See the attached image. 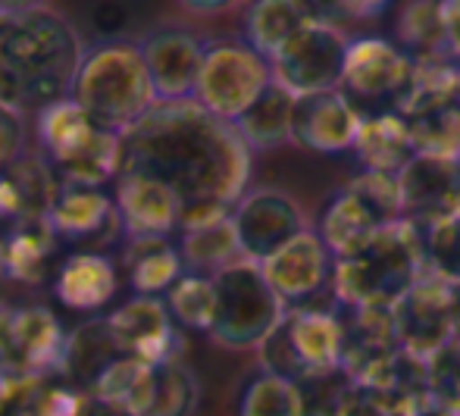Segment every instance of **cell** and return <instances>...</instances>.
Segmentation results:
<instances>
[{
    "mask_svg": "<svg viewBox=\"0 0 460 416\" xmlns=\"http://www.w3.org/2000/svg\"><path fill=\"white\" fill-rule=\"evenodd\" d=\"M122 169L160 179L182 198V210L232 213L248 194L254 151L235 122L194 97L160 101L122 128Z\"/></svg>",
    "mask_w": 460,
    "mask_h": 416,
    "instance_id": "cell-1",
    "label": "cell"
},
{
    "mask_svg": "<svg viewBox=\"0 0 460 416\" xmlns=\"http://www.w3.org/2000/svg\"><path fill=\"white\" fill-rule=\"evenodd\" d=\"M85 50L79 29L50 6L0 10V66L22 84L31 107L69 97Z\"/></svg>",
    "mask_w": 460,
    "mask_h": 416,
    "instance_id": "cell-2",
    "label": "cell"
},
{
    "mask_svg": "<svg viewBox=\"0 0 460 416\" xmlns=\"http://www.w3.org/2000/svg\"><path fill=\"white\" fill-rule=\"evenodd\" d=\"M423 272H429L423 229L407 217L394 219L335 260L332 297L339 307H392Z\"/></svg>",
    "mask_w": 460,
    "mask_h": 416,
    "instance_id": "cell-3",
    "label": "cell"
},
{
    "mask_svg": "<svg viewBox=\"0 0 460 416\" xmlns=\"http://www.w3.org/2000/svg\"><path fill=\"white\" fill-rule=\"evenodd\" d=\"M69 97L82 103L97 126L113 132L135 126L154 103H160L138 41H103L88 48Z\"/></svg>",
    "mask_w": 460,
    "mask_h": 416,
    "instance_id": "cell-4",
    "label": "cell"
},
{
    "mask_svg": "<svg viewBox=\"0 0 460 416\" xmlns=\"http://www.w3.org/2000/svg\"><path fill=\"white\" fill-rule=\"evenodd\" d=\"M217 279V320L207 335L226 350H257L276 326L285 320L288 307L267 282L261 263L242 257L213 272Z\"/></svg>",
    "mask_w": 460,
    "mask_h": 416,
    "instance_id": "cell-5",
    "label": "cell"
},
{
    "mask_svg": "<svg viewBox=\"0 0 460 416\" xmlns=\"http://www.w3.org/2000/svg\"><path fill=\"white\" fill-rule=\"evenodd\" d=\"M257 354L261 369L291 382L310 373H332L345 360V320L329 307H288Z\"/></svg>",
    "mask_w": 460,
    "mask_h": 416,
    "instance_id": "cell-6",
    "label": "cell"
},
{
    "mask_svg": "<svg viewBox=\"0 0 460 416\" xmlns=\"http://www.w3.org/2000/svg\"><path fill=\"white\" fill-rule=\"evenodd\" d=\"M273 82V63L263 54H257L251 44L219 41L207 48L194 101L204 103L210 113L235 122L238 116H244L254 107V101Z\"/></svg>",
    "mask_w": 460,
    "mask_h": 416,
    "instance_id": "cell-7",
    "label": "cell"
},
{
    "mask_svg": "<svg viewBox=\"0 0 460 416\" xmlns=\"http://www.w3.org/2000/svg\"><path fill=\"white\" fill-rule=\"evenodd\" d=\"M460 282L423 272L398 301L392 304L394 332L404 350L429 360L457 338Z\"/></svg>",
    "mask_w": 460,
    "mask_h": 416,
    "instance_id": "cell-8",
    "label": "cell"
},
{
    "mask_svg": "<svg viewBox=\"0 0 460 416\" xmlns=\"http://www.w3.org/2000/svg\"><path fill=\"white\" fill-rule=\"evenodd\" d=\"M348 35L332 22H310L301 29L282 50L273 57V75L279 84L301 94L314 91H332L345 82V63H348Z\"/></svg>",
    "mask_w": 460,
    "mask_h": 416,
    "instance_id": "cell-9",
    "label": "cell"
},
{
    "mask_svg": "<svg viewBox=\"0 0 460 416\" xmlns=\"http://www.w3.org/2000/svg\"><path fill=\"white\" fill-rule=\"evenodd\" d=\"M261 270L276 288V295L285 301V307H314L316 297L332 288L335 253L329 251L320 232L307 226L273 257L263 260Z\"/></svg>",
    "mask_w": 460,
    "mask_h": 416,
    "instance_id": "cell-10",
    "label": "cell"
},
{
    "mask_svg": "<svg viewBox=\"0 0 460 416\" xmlns=\"http://www.w3.org/2000/svg\"><path fill=\"white\" fill-rule=\"evenodd\" d=\"M242 253L254 263H263L267 257L288 244L297 232L307 229L304 210L288 191L279 188H254L248 191L232 210Z\"/></svg>",
    "mask_w": 460,
    "mask_h": 416,
    "instance_id": "cell-11",
    "label": "cell"
},
{
    "mask_svg": "<svg viewBox=\"0 0 460 416\" xmlns=\"http://www.w3.org/2000/svg\"><path fill=\"white\" fill-rule=\"evenodd\" d=\"M138 44L160 101H188V97H194L200 66H204L207 48H210L198 31L185 29L179 22H164L147 29Z\"/></svg>",
    "mask_w": 460,
    "mask_h": 416,
    "instance_id": "cell-12",
    "label": "cell"
},
{
    "mask_svg": "<svg viewBox=\"0 0 460 416\" xmlns=\"http://www.w3.org/2000/svg\"><path fill=\"white\" fill-rule=\"evenodd\" d=\"M360 126H364V113L351 101V94H345L341 88L314 91V94H301L295 103L291 145L314 154H341L354 147Z\"/></svg>",
    "mask_w": 460,
    "mask_h": 416,
    "instance_id": "cell-13",
    "label": "cell"
},
{
    "mask_svg": "<svg viewBox=\"0 0 460 416\" xmlns=\"http://www.w3.org/2000/svg\"><path fill=\"white\" fill-rule=\"evenodd\" d=\"M122 354L147 363H166L182 354V335L170 307L157 295H135L107 316Z\"/></svg>",
    "mask_w": 460,
    "mask_h": 416,
    "instance_id": "cell-14",
    "label": "cell"
},
{
    "mask_svg": "<svg viewBox=\"0 0 460 416\" xmlns=\"http://www.w3.org/2000/svg\"><path fill=\"white\" fill-rule=\"evenodd\" d=\"M116 213L128 238H166L179 229L182 198L166 181L126 173L116 179Z\"/></svg>",
    "mask_w": 460,
    "mask_h": 416,
    "instance_id": "cell-15",
    "label": "cell"
},
{
    "mask_svg": "<svg viewBox=\"0 0 460 416\" xmlns=\"http://www.w3.org/2000/svg\"><path fill=\"white\" fill-rule=\"evenodd\" d=\"M407 219L429 226L460 210V160L438 154H417L398 173Z\"/></svg>",
    "mask_w": 460,
    "mask_h": 416,
    "instance_id": "cell-16",
    "label": "cell"
},
{
    "mask_svg": "<svg viewBox=\"0 0 460 416\" xmlns=\"http://www.w3.org/2000/svg\"><path fill=\"white\" fill-rule=\"evenodd\" d=\"M413 60L407 50L394 48L385 38H358L348 48L345 88L354 97H392L404 94L413 82Z\"/></svg>",
    "mask_w": 460,
    "mask_h": 416,
    "instance_id": "cell-17",
    "label": "cell"
},
{
    "mask_svg": "<svg viewBox=\"0 0 460 416\" xmlns=\"http://www.w3.org/2000/svg\"><path fill=\"white\" fill-rule=\"evenodd\" d=\"M66 341V329L48 307H22L13 314L10 360L16 373H63Z\"/></svg>",
    "mask_w": 460,
    "mask_h": 416,
    "instance_id": "cell-18",
    "label": "cell"
},
{
    "mask_svg": "<svg viewBox=\"0 0 460 416\" xmlns=\"http://www.w3.org/2000/svg\"><path fill=\"white\" fill-rule=\"evenodd\" d=\"M48 219L57 229V235L69 238V242H85V238H94L107 229H122L116 200H110L101 188L69 185V181H60V191L50 204Z\"/></svg>",
    "mask_w": 460,
    "mask_h": 416,
    "instance_id": "cell-19",
    "label": "cell"
},
{
    "mask_svg": "<svg viewBox=\"0 0 460 416\" xmlns=\"http://www.w3.org/2000/svg\"><path fill=\"white\" fill-rule=\"evenodd\" d=\"M116 288H119V272H116L113 260L94 251L69 257L54 282L57 301L79 314H94V310L107 307L116 297Z\"/></svg>",
    "mask_w": 460,
    "mask_h": 416,
    "instance_id": "cell-20",
    "label": "cell"
},
{
    "mask_svg": "<svg viewBox=\"0 0 460 416\" xmlns=\"http://www.w3.org/2000/svg\"><path fill=\"white\" fill-rule=\"evenodd\" d=\"M382 226H388V219L369 204L358 188L345 185L326 207H323L316 232H320L323 242L329 244V251L339 260V257H348L351 251H358L364 242H369Z\"/></svg>",
    "mask_w": 460,
    "mask_h": 416,
    "instance_id": "cell-21",
    "label": "cell"
},
{
    "mask_svg": "<svg viewBox=\"0 0 460 416\" xmlns=\"http://www.w3.org/2000/svg\"><path fill=\"white\" fill-rule=\"evenodd\" d=\"M101 128L103 126H97L73 97H60V101L41 107V113H38V141H41V147L48 151L50 164L57 169L82 157L94 145Z\"/></svg>",
    "mask_w": 460,
    "mask_h": 416,
    "instance_id": "cell-22",
    "label": "cell"
},
{
    "mask_svg": "<svg viewBox=\"0 0 460 416\" xmlns=\"http://www.w3.org/2000/svg\"><path fill=\"white\" fill-rule=\"evenodd\" d=\"M351 151L364 169H376V173H401V169L417 157L411 122H407L404 113L364 116V126H360L358 141H354Z\"/></svg>",
    "mask_w": 460,
    "mask_h": 416,
    "instance_id": "cell-23",
    "label": "cell"
},
{
    "mask_svg": "<svg viewBox=\"0 0 460 416\" xmlns=\"http://www.w3.org/2000/svg\"><path fill=\"white\" fill-rule=\"evenodd\" d=\"M307 0H251L244 10V44L273 60L301 29L316 22Z\"/></svg>",
    "mask_w": 460,
    "mask_h": 416,
    "instance_id": "cell-24",
    "label": "cell"
},
{
    "mask_svg": "<svg viewBox=\"0 0 460 416\" xmlns=\"http://www.w3.org/2000/svg\"><path fill=\"white\" fill-rule=\"evenodd\" d=\"M57 229L48 217L16 219L10 235L0 238V276L19 282H38L48 270V257L57 248Z\"/></svg>",
    "mask_w": 460,
    "mask_h": 416,
    "instance_id": "cell-25",
    "label": "cell"
},
{
    "mask_svg": "<svg viewBox=\"0 0 460 416\" xmlns=\"http://www.w3.org/2000/svg\"><path fill=\"white\" fill-rule=\"evenodd\" d=\"M295 103L297 94L285 84L273 82L254 107L235 119V128L248 141L251 151H276V147L291 141V126H295Z\"/></svg>",
    "mask_w": 460,
    "mask_h": 416,
    "instance_id": "cell-26",
    "label": "cell"
},
{
    "mask_svg": "<svg viewBox=\"0 0 460 416\" xmlns=\"http://www.w3.org/2000/svg\"><path fill=\"white\" fill-rule=\"evenodd\" d=\"M126 266L138 295L170 291L185 276V260L179 248L170 244V238H128Z\"/></svg>",
    "mask_w": 460,
    "mask_h": 416,
    "instance_id": "cell-27",
    "label": "cell"
},
{
    "mask_svg": "<svg viewBox=\"0 0 460 416\" xmlns=\"http://www.w3.org/2000/svg\"><path fill=\"white\" fill-rule=\"evenodd\" d=\"M154 367H157V363H147V360H138V357L122 354L119 360L110 363L92 385H88V394H92L94 401L126 407L128 413L141 416L147 407V398H151Z\"/></svg>",
    "mask_w": 460,
    "mask_h": 416,
    "instance_id": "cell-28",
    "label": "cell"
},
{
    "mask_svg": "<svg viewBox=\"0 0 460 416\" xmlns=\"http://www.w3.org/2000/svg\"><path fill=\"white\" fill-rule=\"evenodd\" d=\"M119 357H122V348H119V341H116L113 329H110L107 316H103V320H92L75 329V332H69L63 373L73 376L82 385H92L97 376L113 360H119Z\"/></svg>",
    "mask_w": 460,
    "mask_h": 416,
    "instance_id": "cell-29",
    "label": "cell"
},
{
    "mask_svg": "<svg viewBox=\"0 0 460 416\" xmlns=\"http://www.w3.org/2000/svg\"><path fill=\"white\" fill-rule=\"evenodd\" d=\"M179 253H182L188 272H207V276H213V272H219L223 266L244 257L232 217L219 219V223H210V226H200V229L182 232Z\"/></svg>",
    "mask_w": 460,
    "mask_h": 416,
    "instance_id": "cell-30",
    "label": "cell"
},
{
    "mask_svg": "<svg viewBox=\"0 0 460 416\" xmlns=\"http://www.w3.org/2000/svg\"><path fill=\"white\" fill-rule=\"evenodd\" d=\"M200 404V382L182 357L154 367L151 398L141 416H194Z\"/></svg>",
    "mask_w": 460,
    "mask_h": 416,
    "instance_id": "cell-31",
    "label": "cell"
},
{
    "mask_svg": "<svg viewBox=\"0 0 460 416\" xmlns=\"http://www.w3.org/2000/svg\"><path fill=\"white\" fill-rule=\"evenodd\" d=\"M166 307L172 320L194 332H210L217 320V279L207 272H185L170 291Z\"/></svg>",
    "mask_w": 460,
    "mask_h": 416,
    "instance_id": "cell-32",
    "label": "cell"
},
{
    "mask_svg": "<svg viewBox=\"0 0 460 416\" xmlns=\"http://www.w3.org/2000/svg\"><path fill=\"white\" fill-rule=\"evenodd\" d=\"M291 388H295L297 416H339L354 382L345 369H332V373L301 376L291 382Z\"/></svg>",
    "mask_w": 460,
    "mask_h": 416,
    "instance_id": "cell-33",
    "label": "cell"
},
{
    "mask_svg": "<svg viewBox=\"0 0 460 416\" xmlns=\"http://www.w3.org/2000/svg\"><path fill=\"white\" fill-rule=\"evenodd\" d=\"M238 416H297L291 379L261 369L244 385L242 401H238Z\"/></svg>",
    "mask_w": 460,
    "mask_h": 416,
    "instance_id": "cell-34",
    "label": "cell"
},
{
    "mask_svg": "<svg viewBox=\"0 0 460 416\" xmlns=\"http://www.w3.org/2000/svg\"><path fill=\"white\" fill-rule=\"evenodd\" d=\"M423 229V244H426V266L429 272L460 282V210L448 213V217L436 219Z\"/></svg>",
    "mask_w": 460,
    "mask_h": 416,
    "instance_id": "cell-35",
    "label": "cell"
},
{
    "mask_svg": "<svg viewBox=\"0 0 460 416\" xmlns=\"http://www.w3.org/2000/svg\"><path fill=\"white\" fill-rule=\"evenodd\" d=\"M401 31H404V41H411L413 48H442L445 44V13L442 4H432V0H413L404 10L401 19Z\"/></svg>",
    "mask_w": 460,
    "mask_h": 416,
    "instance_id": "cell-36",
    "label": "cell"
},
{
    "mask_svg": "<svg viewBox=\"0 0 460 416\" xmlns=\"http://www.w3.org/2000/svg\"><path fill=\"white\" fill-rule=\"evenodd\" d=\"M426 376H429V392L460 413V341H451L448 348L432 354L426 360Z\"/></svg>",
    "mask_w": 460,
    "mask_h": 416,
    "instance_id": "cell-37",
    "label": "cell"
},
{
    "mask_svg": "<svg viewBox=\"0 0 460 416\" xmlns=\"http://www.w3.org/2000/svg\"><path fill=\"white\" fill-rule=\"evenodd\" d=\"M22 154V119L13 110L0 107V169L16 164Z\"/></svg>",
    "mask_w": 460,
    "mask_h": 416,
    "instance_id": "cell-38",
    "label": "cell"
},
{
    "mask_svg": "<svg viewBox=\"0 0 460 416\" xmlns=\"http://www.w3.org/2000/svg\"><path fill=\"white\" fill-rule=\"evenodd\" d=\"M339 416H398V413L388 411V407L382 404L379 398H373L369 392H364V388L354 385L351 394L345 398V404H341Z\"/></svg>",
    "mask_w": 460,
    "mask_h": 416,
    "instance_id": "cell-39",
    "label": "cell"
},
{
    "mask_svg": "<svg viewBox=\"0 0 460 416\" xmlns=\"http://www.w3.org/2000/svg\"><path fill=\"white\" fill-rule=\"evenodd\" d=\"M442 13H445V48L455 57H460V0L442 4Z\"/></svg>",
    "mask_w": 460,
    "mask_h": 416,
    "instance_id": "cell-40",
    "label": "cell"
},
{
    "mask_svg": "<svg viewBox=\"0 0 460 416\" xmlns=\"http://www.w3.org/2000/svg\"><path fill=\"white\" fill-rule=\"evenodd\" d=\"M182 10L194 13V16H219V13H229L235 6H242L244 0H176Z\"/></svg>",
    "mask_w": 460,
    "mask_h": 416,
    "instance_id": "cell-41",
    "label": "cell"
},
{
    "mask_svg": "<svg viewBox=\"0 0 460 416\" xmlns=\"http://www.w3.org/2000/svg\"><path fill=\"white\" fill-rule=\"evenodd\" d=\"M307 4L323 22L341 19V16H354V0H307Z\"/></svg>",
    "mask_w": 460,
    "mask_h": 416,
    "instance_id": "cell-42",
    "label": "cell"
},
{
    "mask_svg": "<svg viewBox=\"0 0 460 416\" xmlns=\"http://www.w3.org/2000/svg\"><path fill=\"white\" fill-rule=\"evenodd\" d=\"M404 416H460V413L451 404H445L442 398H436V394L429 392L426 398H420Z\"/></svg>",
    "mask_w": 460,
    "mask_h": 416,
    "instance_id": "cell-43",
    "label": "cell"
},
{
    "mask_svg": "<svg viewBox=\"0 0 460 416\" xmlns=\"http://www.w3.org/2000/svg\"><path fill=\"white\" fill-rule=\"evenodd\" d=\"M79 416H135V413H128L126 407H116V404H103V401H94L92 394H88V404H85V411H82Z\"/></svg>",
    "mask_w": 460,
    "mask_h": 416,
    "instance_id": "cell-44",
    "label": "cell"
},
{
    "mask_svg": "<svg viewBox=\"0 0 460 416\" xmlns=\"http://www.w3.org/2000/svg\"><path fill=\"white\" fill-rule=\"evenodd\" d=\"M388 0H354V16H373L385 6Z\"/></svg>",
    "mask_w": 460,
    "mask_h": 416,
    "instance_id": "cell-45",
    "label": "cell"
},
{
    "mask_svg": "<svg viewBox=\"0 0 460 416\" xmlns=\"http://www.w3.org/2000/svg\"><path fill=\"white\" fill-rule=\"evenodd\" d=\"M35 6H48V0H0V10H35Z\"/></svg>",
    "mask_w": 460,
    "mask_h": 416,
    "instance_id": "cell-46",
    "label": "cell"
},
{
    "mask_svg": "<svg viewBox=\"0 0 460 416\" xmlns=\"http://www.w3.org/2000/svg\"><path fill=\"white\" fill-rule=\"evenodd\" d=\"M455 341H460V304H457V338Z\"/></svg>",
    "mask_w": 460,
    "mask_h": 416,
    "instance_id": "cell-47",
    "label": "cell"
}]
</instances>
